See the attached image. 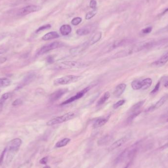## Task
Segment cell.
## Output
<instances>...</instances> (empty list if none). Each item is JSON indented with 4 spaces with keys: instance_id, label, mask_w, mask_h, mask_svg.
Masks as SVG:
<instances>
[{
    "instance_id": "obj_1",
    "label": "cell",
    "mask_w": 168,
    "mask_h": 168,
    "mask_svg": "<svg viewBox=\"0 0 168 168\" xmlns=\"http://www.w3.org/2000/svg\"><path fill=\"white\" fill-rule=\"evenodd\" d=\"M21 144L22 140L19 138L12 140L8 143L6 147L7 156L6 160L7 165L10 164L12 162L15 156L19 151Z\"/></svg>"
},
{
    "instance_id": "obj_2",
    "label": "cell",
    "mask_w": 168,
    "mask_h": 168,
    "mask_svg": "<svg viewBox=\"0 0 168 168\" xmlns=\"http://www.w3.org/2000/svg\"><path fill=\"white\" fill-rule=\"evenodd\" d=\"M75 114L73 112H68L62 116L55 117L48 121L46 123L47 126H53L58 124H62L63 122H66L67 121L71 120L75 117Z\"/></svg>"
},
{
    "instance_id": "obj_3",
    "label": "cell",
    "mask_w": 168,
    "mask_h": 168,
    "mask_svg": "<svg viewBox=\"0 0 168 168\" xmlns=\"http://www.w3.org/2000/svg\"><path fill=\"white\" fill-rule=\"evenodd\" d=\"M83 78L82 76L76 75H67L60 78H58L54 82L55 85H65L71 84L79 81Z\"/></svg>"
},
{
    "instance_id": "obj_4",
    "label": "cell",
    "mask_w": 168,
    "mask_h": 168,
    "mask_svg": "<svg viewBox=\"0 0 168 168\" xmlns=\"http://www.w3.org/2000/svg\"><path fill=\"white\" fill-rule=\"evenodd\" d=\"M84 67V64L74 61H65L60 62L55 65L57 69H69L73 68H81Z\"/></svg>"
},
{
    "instance_id": "obj_5",
    "label": "cell",
    "mask_w": 168,
    "mask_h": 168,
    "mask_svg": "<svg viewBox=\"0 0 168 168\" xmlns=\"http://www.w3.org/2000/svg\"><path fill=\"white\" fill-rule=\"evenodd\" d=\"M63 45H64V44L60 42H58V41L53 42L41 47L37 52V55H42L43 54H45L46 53L48 52L51 50L55 49L61 47Z\"/></svg>"
},
{
    "instance_id": "obj_6",
    "label": "cell",
    "mask_w": 168,
    "mask_h": 168,
    "mask_svg": "<svg viewBox=\"0 0 168 168\" xmlns=\"http://www.w3.org/2000/svg\"><path fill=\"white\" fill-rule=\"evenodd\" d=\"M41 9V8L40 6H35V5H31V6H26L23 8H21L18 13V15L20 16H24V15H29L31 13L39 11Z\"/></svg>"
},
{
    "instance_id": "obj_7",
    "label": "cell",
    "mask_w": 168,
    "mask_h": 168,
    "mask_svg": "<svg viewBox=\"0 0 168 168\" xmlns=\"http://www.w3.org/2000/svg\"><path fill=\"white\" fill-rule=\"evenodd\" d=\"M90 89V87H88L81 90L80 92L76 94V95H74L73 96L70 97V99H68L67 100H66L65 101L61 104L60 105H64L68 104L69 103H72V102L74 101L75 100H78L79 99L82 98L87 92L89 91Z\"/></svg>"
},
{
    "instance_id": "obj_8",
    "label": "cell",
    "mask_w": 168,
    "mask_h": 168,
    "mask_svg": "<svg viewBox=\"0 0 168 168\" xmlns=\"http://www.w3.org/2000/svg\"><path fill=\"white\" fill-rule=\"evenodd\" d=\"M168 99V95H164L163 96H162L158 101L156 103V104L152 106H151L149 108H148L146 110V112H151L154 111L158 109L161 107H162L165 102L167 101Z\"/></svg>"
},
{
    "instance_id": "obj_9",
    "label": "cell",
    "mask_w": 168,
    "mask_h": 168,
    "mask_svg": "<svg viewBox=\"0 0 168 168\" xmlns=\"http://www.w3.org/2000/svg\"><path fill=\"white\" fill-rule=\"evenodd\" d=\"M68 90L67 89H62L56 91L50 95V101L51 102H54L57 100H59L60 97L62 96V95L68 92Z\"/></svg>"
},
{
    "instance_id": "obj_10",
    "label": "cell",
    "mask_w": 168,
    "mask_h": 168,
    "mask_svg": "<svg viewBox=\"0 0 168 168\" xmlns=\"http://www.w3.org/2000/svg\"><path fill=\"white\" fill-rule=\"evenodd\" d=\"M35 77H36V75L33 73L30 74L27 76H26L24 79L16 87V90H18L22 89L25 86L30 84L35 79Z\"/></svg>"
},
{
    "instance_id": "obj_11",
    "label": "cell",
    "mask_w": 168,
    "mask_h": 168,
    "mask_svg": "<svg viewBox=\"0 0 168 168\" xmlns=\"http://www.w3.org/2000/svg\"><path fill=\"white\" fill-rule=\"evenodd\" d=\"M168 62V52L164 54L161 57L159 58L158 60H156V62H152L151 64V66L153 67H159L165 65L167 62Z\"/></svg>"
},
{
    "instance_id": "obj_12",
    "label": "cell",
    "mask_w": 168,
    "mask_h": 168,
    "mask_svg": "<svg viewBox=\"0 0 168 168\" xmlns=\"http://www.w3.org/2000/svg\"><path fill=\"white\" fill-rule=\"evenodd\" d=\"M88 44L89 42H86L85 43H83V44L80 45L79 46L72 48L70 50V53L72 54V55H77L86 49V48L88 46Z\"/></svg>"
},
{
    "instance_id": "obj_13",
    "label": "cell",
    "mask_w": 168,
    "mask_h": 168,
    "mask_svg": "<svg viewBox=\"0 0 168 168\" xmlns=\"http://www.w3.org/2000/svg\"><path fill=\"white\" fill-rule=\"evenodd\" d=\"M110 117V116L108 115V116H105L104 117H99V119H97L94 122L93 127L94 128L101 127L108 122Z\"/></svg>"
},
{
    "instance_id": "obj_14",
    "label": "cell",
    "mask_w": 168,
    "mask_h": 168,
    "mask_svg": "<svg viewBox=\"0 0 168 168\" xmlns=\"http://www.w3.org/2000/svg\"><path fill=\"white\" fill-rule=\"evenodd\" d=\"M127 140H128V138L127 137H124L123 138H121L120 139L118 140L110 146V148H109V150L110 151H113V150L120 147L122 146V144H124L127 141Z\"/></svg>"
},
{
    "instance_id": "obj_15",
    "label": "cell",
    "mask_w": 168,
    "mask_h": 168,
    "mask_svg": "<svg viewBox=\"0 0 168 168\" xmlns=\"http://www.w3.org/2000/svg\"><path fill=\"white\" fill-rule=\"evenodd\" d=\"M126 87L125 84H120L116 87L115 90L114 92V95L116 97H119L124 93Z\"/></svg>"
},
{
    "instance_id": "obj_16",
    "label": "cell",
    "mask_w": 168,
    "mask_h": 168,
    "mask_svg": "<svg viewBox=\"0 0 168 168\" xmlns=\"http://www.w3.org/2000/svg\"><path fill=\"white\" fill-rule=\"evenodd\" d=\"M60 37L59 33L56 32H51L46 33L42 37V40L45 41L53 40L55 38H59Z\"/></svg>"
},
{
    "instance_id": "obj_17",
    "label": "cell",
    "mask_w": 168,
    "mask_h": 168,
    "mask_svg": "<svg viewBox=\"0 0 168 168\" xmlns=\"http://www.w3.org/2000/svg\"><path fill=\"white\" fill-rule=\"evenodd\" d=\"M72 27L69 25H64L62 26L60 28V33L64 36L69 35L72 32Z\"/></svg>"
},
{
    "instance_id": "obj_18",
    "label": "cell",
    "mask_w": 168,
    "mask_h": 168,
    "mask_svg": "<svg viewBox=\"0 0 168 168\" xmlns=\"http://www.w3.org/2000/svg\"><path fill=\"white\" fill-rule=\"evenodd\" d=\"M131 87L132 89L134 90H142V88H143L142 80H134L131 83Z\"/></svg>"
},
{
    "instance_id": "obj_19",
    "label": "cell",
    "mask_w": 168,
    "mask_h": 168,
    "mask_svg": "<svg viewBox=\"0 0 168 168\" xmlns=\"http://www.w3.org/2000/svg\"><path fill=\"white\" fill-rule=\"evenodd\" d=\"M110 97V94L109 92H106L103 94V96L100 98V99L98 101L97 103V106H101L109 99Z\"/></svg>"
},
{
    "instance_id": "obj_20",
    "label": "cell",
    "mask_w": 168,
    "mask_h": 168,
    "mask_svg": "<svg viewBox=\"0 0 168 168\" xmlns=\"http://www.w3.org/2000/svg\"><path fill=\"white\" fill-rule=\"evenodd\" d=\"M145 102H146L145 100H142L141 101L138 102V103H136L132 107L131 109H130V112L132 113L134 112L139 111L140 109L143 106V105L144 104Z\"/></svg>"
},
{
    "instance_id": "obj_21",
    "label": "cell",
    "mask_w": 168,
    "mask_h": 168,
    "mask_svg": "<svg viewBox=\"0 0 168 168\" xmlns=\"http://www.w3.org/2000/svg\"><path fill=\"white\" fill-rule=\"evenodd\" d=\"M102 33L101 32H97L94 35V36L92 37V38L90 40V45H93L95 43L97 42L98 41L100 40L101 38Z\"/></svg>"
},
{
    "instance_id": "obj_22",
    "label": "cell",
    "mask_w": 168,
    "mask_h": 168,
    "mask_svg": "<svg viewBox=\"0 0 168 168\" xmlns=\"http://www.w3.org/2000/svg\"><path fill=\"white\" fill-rule=\"evenodd\" d=\"M142 83H143V88L142 90H144L149 88L152 83V80L151 78H147L144 79L142 80Z\"/></svg>"
},
{
    "instance_id": "obj_23",
    "label": "cell",
    "mask_w": 168,
    "mask_h": 168,
    "mask_svg": "<svg viewBox=\"0 0 168 168\" xmlns=\"http://www.w3.org/2000/svg\"><path fill=\"white\" fill-rule=\"evenodd\" d=\"M70 141V139L69 138H65L64 139L62 140L57 143V144H56V147L57 148L64 147L65 146H67V144L69 143Z\"/></svg>"
},
{
    "instance_id": "obj_24",
    "label": "cell",
    "mask_w": 168,
    "mask_h": 168,
    "mask_svg": "<svg viewBox=\"0 0 168 168\" xmlns=\"http://www.w3.org/2000/svg\"><path fill=\"white\" fill-rule=\"evenodd\" d=\"M90 33V30L87 28H82L79 29L76 31V33L79 35H86Z\"/></svg>"
},
{
    "instance_id": "obj_25",
    "label": "cell",
    "mask_w": 168,
    "mask_h": 168,
    "mask_svg": "<svg viewBox=\"0 0 168 168\" xmlns=\"http://www.w3.org/2000/svg\"><path fill=\"white\" fill-rule=\"evenodd\" d=\"M10 93H6L2 95L1 98L0 99V111H2L5 102L10 97Z\"/></svg>"
},
{
    "instance_id": "obj_26",
    "label": "cell",
    "mask_w": 168,
    "mask_h": 168,
    "mask_svg": "<svg viewBox=\"0 0 168 168\" xmlns=\"http://www.w3.org/2000/svg\"><path fill=\"white\" fill-rule=\"evenodd\" d=\"M11 81L8 78H0V87H6L10 86Z\"/></svg>"
},
{
    "instance_id": "obj_27",
    "label": "cell",
    "mask_w": 168,
    "mask_h": 168,
    "mask_svg": "<svg viewBox=\"0 0 168 168\" xmlns=\"http://www.w3.org/2000/svg\"><path fill=\"white\" fill-rule=\"evenodd\" d=\"M141 113V111H140V110L131 113V114L130 115V116L127 119V122L130 123V122H132L138 115L140 114Z\"/></svg>"
},
{
    "instance_id": "obj_28",
    "label": "cell",
    "mask_w": 168,
    "mask_h": 168,
    "mask_svg": "<svg viewBox=\"0 0 168 168\" xmlns=\"http://www.w3.org/2000/svg\"><path fill=\"white\" fill-rule=\"evenodd\" d=\"M96 13L97 10H96V9H95V10H92V11H90V12L87 13L85 18H86V19H87V20L90 19L91 18H92V17H94V16L96 15Z\"/></svg>"
},
{
    "instance_id": "obj_29",
    "label": "cell",
    "mask_w": 168,
    "mask_h": 168,
    "mask_svg": "<svg viewBox=\"0 0 168 168\" xmlns=\"http://www.w3.org/2000/svg\"><path fill=\"white\" fill-rule=\"evenodd\" d=\"M51 25L50 24H46V25H45L42 26L41 27H39V28L37 29L35 33H38L39 32H41L42 31L50 29V28H51Z\"/></svg>"
},
{
    "instance_id": "obj_30",
    "label": "cell",
    "mask_w": 168,
    "mask_h": 168,
    "mask_svg": "<svg viewBox=\"0 0 168 168\" xmlns=\"http://www.w3.org/2000/svg\"><path fill=\"white\" fill-rule=\"evenodd\" d=\"M82 21V19L81 17H75L72 20V24L74 26H77L79 25L80 23H81V22Z\"/></svg>"
},
{
    "instance_id": "obj_31",
    "label": "cell",
    "mask_w": 168,
    "mask_h": 168,
    "mask_svg": "<svg viewBox=\"0 0 168 168\" xmlns=\"http://www.w3.org/2000/svg\"><path fill=\"white\" fill-rule=\"evenodd\" d=\"M110 137L109 136H107L101 138V139L99 140V144H105V143H107V142H108L109 141H110Z\"/></svg>"
},
{
    "instance_id": "obj_32",
    "label": "cell",
    "mask_w": 168,
    "mask_h": 168,
    "mask_svg": "<svg viewBox=\"0 0 168 168\" xmlns=\"http://www.w3.org/2000/svg\"><path fill=\"white\" fill-rule=\"evenodd\" d=\"M125 100H121L117 101V103H115L114 105H113V108L114 109H117V108H119V107L121 106L122 105L125 103Z\"/></svg>"
},
{
    "instance_id": "obj_33",
    "label": "cell",
    "mask_w": 168,
    "mask_h": 168,
    "mask_svg": "<svg viewBox=\"0 0 168 168\" xmlns=\"http://www.w3.org/2000/svg\"><path fill=\"white\" fill-rule=\"evenodd\" d=\"M6 153V148H5V149H3V151H2V153L1 154L0 156V165H1L3 163V158H4V156H5V154Z\"/></svg>"
},
{
    "instance_id": "obj_34",
    "label": "cell",
    "mask_w": 168,
    "mask_h": 168,
    "mask_svg": "<svg viewBox=\"0 0 168 168\" xmlns=\"http://www.w3.org/2000/svg\"><path fill=\"white\" fill-rule=\"evenodd\" d=\"M160 82H158L157 83L156 85V86H155V87L154 88L153 90L151 91V94H154L156 93V92H157L158 91L159 89L160 88Z\"/></svg>"
},
{
    "instance_id": "obj_35",
    "label": "cell",
    "mask_w": 168,
    "mask_h": 168,
    "mask_svg": "<svg viewBox=\"0 0 168 168\" xmlns=\"http://www.w3.org/2000/svg\"><path fill=\"white\" fill-rule=\"evenodd\" d=\"M97 3L95 0H91L90 3V8H92L93 10H95L96 8Z\"/></svg>"
},
{
    "instance_id": "obj_36",
    "label": "cell",
    "mask_w": 168,
    "mask_h": 168,
    "mask_svg": "<svg viewBox=\"0 0 168 168\" xmlns=\"http://www.w3.org/2000/svg\"><path fill=\"white\" fill-rule=\"evenodd\" d=\"M152 29V28L151 27H146V28H144V29L142 30V33H144V34H148V33H149L151 32Z\"/></svg>"
},
{
    "instance_id": "obj_37",
    "label": "cell",
    "mask_w": 168,
    "mask_h": 168,
    "mask_svg": "<svg viewBox=\"0 0 168 168\" xmlns=\"http://www.w3.org/2000/svg\"><path fill=\"white\" fill-rule=\"evenodd\" d=\"M22 103V101L21 100V99H17L15 100V101L13 102L12 105L13 106H18V105L21 104Z\"/></svg>"
},
{
    "instance_id": "obj_38",
    "label": "cell",
    "mask_w": 168,
    "mask_h": 168,
    "mask_svg": "<svg viewBox=\"0 0 168 168\" xmlns=\"http://www.w3.org/2000/svg\"><path fill=\"white\" fill-rule=\"evenodd\" d=\"M48 157H43L41 159V160H40V163L41 164H43V165H46V164L48 162Z\"/></svg>"
},
{
    "instance_id": "obj_39",
    "label": "cell",
    "mask_w": 168,
    "mask_h": 168,
    "mask_svg": "<svg viewBox=\"0 0 168 168\" xmlns=\"http://www.w3.org/2000/svg\"><path fill=\"white\" fill-rule=\"evenodd\" d=\"M168 25L166 26V27L163 28V29H161L159 31H158V33H168Z\"/></svg>"
},
{
    "instance_id": "obj_40",
    "label": "cell",
    "mask_w": 168,
    "mask_h": 168,
    "mask_svg": "<svg viewBox=\"0 0 168 168\" xmlns=\"http://www.w3.org/2000/svg\"><path fill=\"white\" fill-rule=\"evenodd\" d=\"M54 61V58H53V57H52V56L48 57L47 58V62L48 63H49V64H52V63H53Z\"/></svg>"
},
{
    "instance_id": "obj_41",
    "label": "cell",
    "mask_w": 168,
    "mask_h": 168,
    "mask_svg": "<svg viewBox=\"0 0 168 168\" xmlns=\"http://www.w3.org/2000/svg\"><path fill=\"white\" fill-rule=\"evenodd\" d=\"M8 35L7 33H0V41L3 40Z\"/></svg>"
},
{
    "instance_id": "obj_42",
    "label": "cell",
    "mask_w": 168,
    "mask_h": 168,
    "mask_svg": "<svg viewBox=\"0 0 168 168\" xmlns=\"http://www.w3.org/2000/svg\"><path fill=\"white\" fill-rule=\"evenodd\" d=\"M164 87L167 88V89H168V81L165 83V85H164Z\"/></svg>"
},
{
    "instance_id": "obj_43",
    "label": "cell",
    "mask_w": 168,
    "mask_h": 168,
    "mask_svg": "<svg viewBox=\"0 0 168 168\" xmlns=\"http://www.w3.org/2000/svg\"><path fill=\"white\" fill-rule=\"evenodd\" d=\"M43 168H51L49 166H47V165H46L44 167H43Z\"/></svg>"
},
{
    "instance_id": "obj_44",
    "label": "cell",
    "mask_w": 168,
    "mask_h": 168,
    "mask_svg": "<svg viewBox=\"0 0 168 168\" xmlns=\"http://www.w3.org/2000/svg\"><path fill=\"white\" fill-rule=\"evenodd\" d=\"M167 11H168V8L166 9V10H165V11H164L163 13H165Z\"/></svg>"
},
{
    "instance_id": "obj_45",
    "label": "cell",
    "mask_w": 168,
    "mask_h": 168,
    "mask_svg": "<svg viewBox=\"0 0 168 168\" xmlns=\"http://www.w3.org/2000/svg\"><path fill=\"white\" fill-rule=\"evenodd\" d=\"M128 165H127V166L125 167V168H128Z\"/></svg>"
},
{
    "instance_id": "obj_46",
    "label": "cell",
    "mask_w": 168,
    "mask_h": 168,
    "mask_svg": "<svg viewBox=\"0 0 168 168\" xmlns=\"http://www.w3.org/2000/svg\"><path fill=\"white\" fill-rule=\"evenodd\" d=\"M167 159L168 160V156H167Z\"/></svg>"
},
{
    "instance_id": "obj_47",
    "label": "cell",
    "mask_w": 168,
    "mask_h": 168,
    "mask_svg": "<svg viewBox=\"0 0 168 168\" xmlns=\"http://www.w3.org/2000/svg\"><path fill=\"white\" fill-rule=\"evenodd\" d=\"M1 126V124H0V126Z\"/></svg>"
},
{
    "instance_id": "obj_48",
    "label": "cell",
    "mask_w": 168,
    "mask_h": 168,
    "mask_svg": "<svg viewBox=\"0 0 168 168\" xmlns=\"http://www.w3.org/2000/svg\"><path fill=\"white\" fill-rule=\"evenodd\" d=\"M0 92H1V90H0Z\"/></svg>"
},
{
    "instance_id": "obj_49",
    "label": "cell",
    "mask_w": 168,
    "mask_h": 168,
    "mask_svg": "<svg viewBox=\"0 0 168 168\" xmlns=\"http://www.w3.org/2000/svg\"></svg>"
},
{
    "instance_id": "obj_50",
    "label": "cell",
    "mask_w": 168,
    "mask_h": 168,
    "mask_svg": "<svg viewBox=\"0 0 168 168\" xmlns=\"http://www.w3.org/2000/svg\"></svg>"
}]
</instances>
